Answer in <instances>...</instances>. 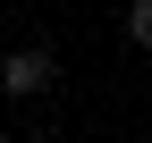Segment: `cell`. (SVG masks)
Masks as SVG:
<instances>
[{"label": "cell", "mask_w": 152, "mask_h": 143, "mask_svg": "<svg viewBox=\"0 0 152 143\" xmlns=\"http://www.w3.org/2000/svg\"><path fill=\"white\" fill-rule=\"evenodd\" d=\"M51 84V51H17L9 59V84H0V93H42Z\"/></svg>", "instance_id": "1"}, {"label": "cell", "mask_w": 152, "mask_h": 143, "mask_svg": "<svg viewBox=\"0 0 152 143\" xmlns=\"http://www.w3.org/2000/svg\"><path fill=\"white\" fill-rule=\"evenodd\" d=\"M127 34H135V42L152 51V0H135V9H127Z\"/></svg>", "instance_id": "2"}, {"label": "cell", "mask_w": 152, "mask_h": 143, "mask_svg": "<svg viewBox=\"0 0 152 143\" xmlns=\"http://www.w3.org/2000/svg\"><path fill=\"white\" fill-rule=\"evenodd\" d=\"M0 143H9V135H0Z\"/></svg>", "instance_id": "4"}, {"label": "cell", "mask_w": 152, "mask_h": 143, "mask_svg": "<svg viewBox=\"0 0 152 143\" xmlns=\"http://www.w3.org/2000/svg\"><path fill=\"white\" fill-rule=\"evenodd\" d=\"M0 84H9V51H0Z\"/></svg>", "instance_id": "3"}]
</instances>
